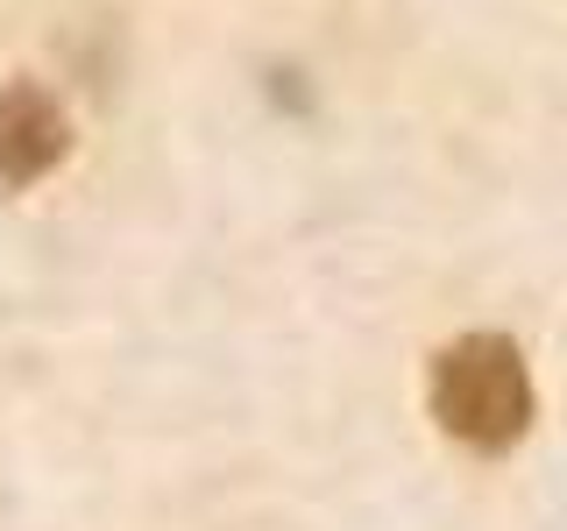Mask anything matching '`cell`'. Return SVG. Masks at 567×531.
I'll list each match as a JSON object with an SVG mask.
<instances>
[{
  "mask_svg": "<svg viewBox=\"0 0 567 531\" xmlns=\"http://www.w3.org/2000/svg\"><path fill=\"white\" fill-rule=\"evenodd\" d=\"M433 418L461 447H511L532 425V376L504 333H468L433 362Z\"/></svg>",
  "mask_w": 567,
  "mask_h": 531,
  "instance_id": "6da1fadb",
  "label": "cell"
},
{
  "mask_svg": "<svg viewBox=\"0 0 567 531\" xmlns=\"http://www.w3.org/2000/svg\"><path fill=\"white\" fill-rule=\"evenodd\" d=\"M71 149V121L43 85H0V185H35Z\"/></svg>",
  "mask_w": 567,
  "mask_h": 531,
  "instance_id": "7a4b0ae2",
  "label": "cell"
}]
</instances>
